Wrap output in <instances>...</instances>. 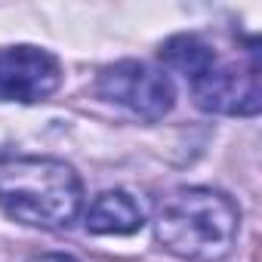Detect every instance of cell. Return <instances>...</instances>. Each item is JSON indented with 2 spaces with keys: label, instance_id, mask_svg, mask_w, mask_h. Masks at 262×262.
Instances as JSON below:
<instances>
[{
  "label": "cell",
  "instance_id": "obj_1",
  "mask_svg": "<svg viewBox=\"0 0 262 262\" xmlns=\"http://www.w3.org/2000/svg\"><path fill=\"white\" fill-rule=\"evenodd\" d=\"M241 231L237 204L219 188H179L173 191L158 216L155 237L158 244L188 262H219L231 253Z\"/></svg>",
  "mask_w": 262,
  "mask_h": 262
},
{
  "label": "cell",
  "instance_id": "obj_2",
  "mask_svg": "<svg viewBox=\"0 0 262 262\" xmlns=\"http://www.w3.org/2000/svg\"><path fill=\"white\" fill-rule=\"evenodd\" d=\"M83 207V182L56 158L0 161V210L34 228H65Z\"/></svg>",
  "mask_w": 262,
  "mask_h": 262
},
{
  "label": "cell",
  "instance_id": "obj_3",
  "mask_svg": "<svg viewBox=\"0 0 262 262\" xmlns=\"http://www.w3.org/2000/svg\"><path fill=\"white\" fill-rule=\"evenodd\" d=\"M96 93L126 111H133L142 120H161L164 114H170L176 102L173 80L164 71L136 59H123L102 68L96 80Z\"/></svg>",
  "mask_w": 262,
  "mask_h": 262
},
{
  "label": "cell",
  "instance_id": "obj_4",
  "mask_svg": "<svg viewBox=\"0 0 262 262\" xmlns=\"http://www.w3.org/2000/svg\"><path fill=\"white\" fill-rule=\"evenodd\" d=\"M191 96L194 105L210 114H237V117L259 114L262 108L259 56H253L247 65L216 59L201 77L191 80Z\"/></svg>",
  "mask_w": 262,
  "mask_h": 262
},
{
  "label": "cell",
  "instance_id": "obj_5",
  "mask_svg": "<svg viewBox=\"0 0 262 262\" xmlns=\"http://www.w3.org/2000/svg\"><path fill=\"white\" fill-rule=\"evenodd\" d=\"M62 83V65L50 50L22 43L0 50V102L34 105L50 99Z\"/></svg>",
  "mask_w": 262,
  "mask_h": 262
},
{
  "label": "cell",
  "instance_id": "obj_6",
  "mask_svg": "<svg viewBox=\"0 0 262 262\" xmlns=\"http://www.w3.org/2000/svg\"><path fill=\"white\" fill-rule=\"evenodd\" d=\"M83 225L93 234H133L145 225V210L129 191L108 188L90 201L83 210Z\"/></svg>",
  "mask_w": 262,
  "mask_h": 262
},
{
  "label": "cell",
  "instance_id": "obj_7",
  "mask_svg": "<svg viewBox=\"0 0 262 262\" xmlns=\"http://www.w3.org/2000/svg\"><path fill=\"white\" fill-rule=\"evenodd\" d=\"M161 62L179 74L188 77V83L194 77H201L213 62H216V50L210 43H204L198 34H173L170 40H164L161 47Z\"/></svg>",
  "mask_w": 262,
  "mask_h": 262
},
{
  "label": "cell",
  "instance_id": "obj_8",
  "mask_svg": "<svg viewBox=\"0 0 262 262\" xmlns=\"http://www.w3.org/2000/svg\"><path fill=\"white\" fill-rule=\"evenodd\" d=\"M28 262H80V259H74L68 253H40V256H34Z\"/></svg>",
  "mask_w": 262,
  "mask_h": 262
}]
</instances>
